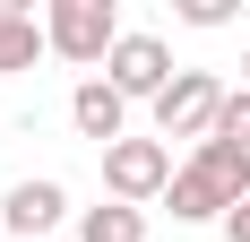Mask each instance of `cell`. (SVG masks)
Masks as SVG:
<instances>
[{
  "label": "cell",
  "instance_id": "6da1fadb",
  "mask_svg": "<svg viewBox=\"0 0 250 242\" xmlns=\"http://www.w3.org/2000/svg\"><path fill=\"white\" fill-rule=\"evenodd\" d=\"M242 199H250V156H242L233 139H207V147H190V156H181L164 208H173L181 225H225Z\"/></svg>",
  "mask_w": 250,
  "mask_h": 242
},
{
  "label": "cell",
  "instance_id": "7a4b0ae2",
  "mask_svg": "<svg viewBox=\"0 0 250 242\" xmlns=\"http://www.w3.org/2000/svg\"><path fill=\"white\" fill-rule=\"evenodd\" d=\"M43 35H52V52H61L69 70H104L129 26H121L112 0H52V9H43Z\"/></svg>",
  "mask_w": 250,
  "mask_h": 242
},
{
  "label": "cell",
  "instance_id": "3957f363",
  "mask_svg": "<svg viewBox=\"0 0 250 242\" xmlns=\"http://www.w3.org/2000/svg\"><path fill=\"white\" fill-rule=\"evenodd\" d=\"M225 78L216 70H181L164 96H155V139H190V147H207L216 139V113H225Z\"/></svg>",
  "mask_w": 250,
  "mask_h": 242
},
{
  "label": "cell",
  "instance_id": "277c9868",
  "mask_svg": "<svg viewBox=\"0 0 250 242\" xmlns=\"http://www.w3.org/2000/svg\"><path fill=\"white\" fill-rule=\"evenodd\" d=\"M173 147L164 139H121V147H104V191L121 199V208H147V199L173 191Z\"/></svg>",
  "mask_w": 250,
  "mask_h": 242
},
{
  "label": "cell",
  "instance_id": "5b68a950",
  "mask_svg": "<svg viewBox=\"0 0 250 242\" xmlns=\"http://www.w3.org/2000/svg\"><path fill=\"white\" fill-rule=\"evenodd\" d=\"M104 78H112V87H121V96L129 104H138V96H164V87H173V52H164V35H138V26H129V35H121V44H112V61H104Z\"/></svg>",
  "mask_w": 250,
  "mask_h": 242
},
{
  "label": "cell",
  "instance_id": "8992f818",
  "mask_svg": "<svg viewBox=\"0 0 250 242\" xmlns=\"http://www.w3.org/2000/svg\"><path fill=\"white\" fill-rule=\"evenodd\" d=\"M69 121H78V139H95V147H121V139H129V96L112 87V78H78Z\"/></svg>",
  "mask_w": 250,
  "mask_h": 242
},
{
  "label": "cell",
  "instance_id": "52a82bcc",
  "mask_svg": "<svg viewBox=\"0 0 250 242\" xmlns=\"http://www.w3.org/2000/svg\"><path fill=\"white\" fill-rule=\"evenodd\" d=\"M52 225H69V191H61V182H18V191L0 199V234L35 242V234H52Z\"/></svg>",
  "mask_w": 250,
  "mask_h": 242
},
{
  "label": "cell",
  "instance_id": "ba28073f",
  "mask_svg": "<svg viewBox=\"0 0 250 242\" xmlns=\"http://www.w3.org/2000/svg\"><path fill=\"white\" fill-rule=\"evenodd\" d=\"M43 52H52L43 18H35L26 0H0V78H18V70H35Z\"/></svg>",
  "mask_w": 250,
  "mask_h": 242
},
{
  "label": "cell",
  "instance_id": "9c48e42d",
  "mask_svg": "<svg viewBox=\"0 0 250 242\" xmlns=\"http://www.w3.org/2000/svg\"><path fill=\"white\" fill-rule=\"evenodd\" d=\"M78 242H147V217L104 199V208H78Z\"/></svg>",
  "mask_w": 250,
  "mask_h": 242
},
{
  "label": "cell",
  "instance_id": "30bf717a",
  "mask_svg": "<svg viewBox=\"0 0 250 242\" xmlns=\"http://www.w3.org/2000/svg\"><path fill=\"white\" fill-rule=\"evenodd\" d=\"M216 139H233V147L250 156V87H233V96H225V113H216Z\"/></svg>",
  "mask_w": 250,
  "mask_h": 242
},
{
  "label": "cell",
  "instance_id": "8fae6325",
  "mask_svg": "<svg viewBox=\"0 0 250 242\" xmlns=\"http://www.w3.org/2000/svg\"><path fill=\"white\" fill-rule=\"evenodd\" d=\"M173 18L181 26H233V0H181Z\"/></svg>",
  "mask_w": 250,
  "mask_h": 242
},
{
  "label": "cell",
  "instance_id": "7c38bea8",
  "mask_svg": "<svg viewBox=\"0 0 250 242\" xmlns=\"http://www.w3.org/2000/svg\"><path fill=\"white\" fill-rule=\"evenodd\" d=\"M225 242H250V199H242V208L225 217Z\"/></svg>",
  "mask_w": 250,
  "mask_h": 242
},
{
  "label": "cell",
  "instance_id": "4fadbf2b",
  "mask_svg": "<svg viewBox=\"0 0 250 242\" xmlns=\"http://www.w3.org/2000/svg\"><path fill=\"white\" fill-rule=\"evenodd\" d=\"M242 87H250V44H242Z\"/></svg>",
  "mask_w": 250,
  "mask_h": 242
}]
</instances>
